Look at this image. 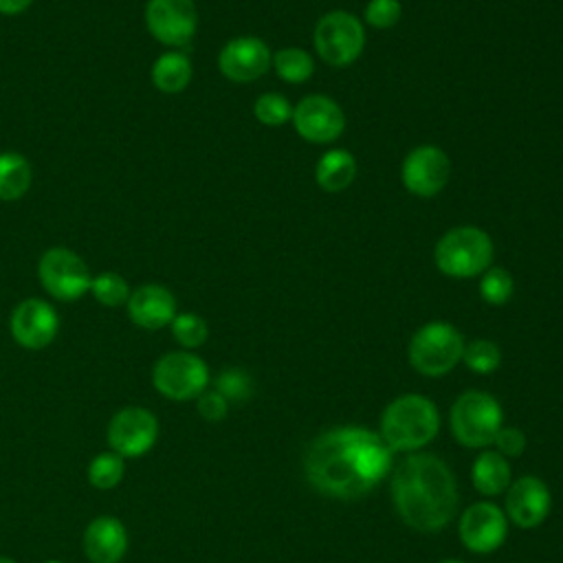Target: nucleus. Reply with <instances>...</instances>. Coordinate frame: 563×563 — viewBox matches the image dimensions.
Here are the masks:
<instances>
[{
  "label": "nucleus",
  "instance_id": "nucleus-11",
  "mask_svg": "<svg viewBox=\"0 0 563 563\" xmlns=\"http://www.w3.org/2000/svg\"><path fill=\"white\" fill-rule=\"evenodd\" d=\"M449 176L451 161L446 152L431 143L413 147L400 165V178L405 189L418 198H431L440 194L446 187Z\"/></svg>",
  "mask_w": 563,
  "mask_h": 563
},
{
  "label": "nucleus",
  "instance_id": "nucleus-29",
  "mask_svg": "<svg viewBox=\"0 0 563 563\" xmlns=\"http://www.w3.org/2000/svg\"><path fill=\"white\" fill-rule=\"evenodd\" d=\"M174 339L185 347V350H196L200 347L207 336H209V328L207 321L196 314V312H178L174 317V321L169 323Z\"/></svg>",
  "mask_w": 563,
  "mask_h": 563
},
{
  "label": "nucleus",
  "instance_id": "nucleus-6",
  "mask_svg": "<svg viewBox=\"0 0 563 563\" xmlns=\"http://www.w3.org/2000/svg\"><path fill=\"white\" fill-rule=\"evenodd\" d=\"M504 422V411L495 396L486 391H464L451 407L453 438L468 449H484L493 444Z\"/></svg>",
  "mask_w": 563,
  "mask_h": 563
},
{
  "label": "nucleus",
  "instance_id": "nucleus-30",
  "mask_svg": "<svg viewBox=\"0 0 563 563\" xmlns=\"http://www.w3.org/2000/svg\"><path fill=\"white\" fill-rule=\"evenodd\" d=\"M253 114L260 123L277 128L292 119V106L282 92H264L255 99Z\"/></svg>",
  "mask_w": 563,
  "mask_h": 563
},
{
  "label": "nucleus",
  "instance_id": "nucleus-27",
  "mask_svg": "<svg viewBox=\"0 0 563 563\" xmlns=\"http://www.w3.org/2000/svg\"><path fill=\"white\" fill-rule=\"evenodd\" d=\"M515 292L512 275L501 266H490L479 275V297L490 306H504Z\"/></svg>",
  "mask_w": 563,
  "mask_h": 563
},
{
  "label": "nucleus",
  "instance_id": "nucleus-33",
  "mask_svg": "<svg viewBox=\"0 0 563 563\" xmlns=\"http://www.w3.org/2000/svg\"><path fill=\"white\" fill-rule=\"evenodd\" d=\"M196 409L198 413L207 420V422H220L227 418L229 413V400L218 394L216 389H205L198 398H196Z\"/></svg>",
  "mask_w": 563,
  "mask_h": 563
},
{
  "label": "nucleus",
  "instance_id": "nucleus-1",
  "mask_svg": "<svg viewBox=\"0 0 563 563\" xmlns=\"http://www.w3.org/2000/svg\"><path fill=\"white\" fill-rule=\"evenodd\" d=\"M391 499L400 519L420 530H442L457 510V482L451 468L431 453H411L391 471Z\"/></svg>",
  "mask_w": 563,
  "mask_h": 563
},
{
  "label": "nucleus",
  "instance_id": "nucleus-24",
  "mask_svg": "<svg viewBox=\"0 0 563 563\" xmlns=\"http://www.w3.org/2000/svg\"><path fill=\"white\" fill-rule=\"evenodd\" d=\"M277 77L286 84H303L314 73V62L308 51L299 46H286L273 53V64Z\"/></svg>",
  "mask_w": 563,
  "mask_h": 563
},
{
  "label": "nucleus",
  "instance_id": "nucleus-38",
  "mask_svg": "<svg viewBox=\"0 0 563 563\" xmlns=\"http://www.w3.org/2000/svg\"><path fill=\"white\" fill-rule=\"evenodd\" d=\"M44 563H62V561H44Z\"/></svg>",
  "mask_w": 563,
  "mask_h": 563
},
{
  "label": "nucleus",
  "instance_id": "nucleus-32",
  "mask_svg": "<svg viewBox=\"0 0 563 563\" xmlns=\"http://www.w3.org/2000/svg\"><path fill=\"white\" fill-rule=\"evenodd\" d=\"M402 15L400 0H369L365 7V22L374 29H391Z\"/></svg>",
  "mask_w": 563,
  "mask_h": 563
},
{
  "label": "nucleus",
  "instance_id": "nucleus-19",
  "mask_svg": "<svg viewBox=\"0 0 563 563\" xmlns=\"http://www.w3.org/2000/svg\"><path fill=\"white\" fill-rule=\"evenodd\" d=\"M81 545L90 563H121L128 552V530L121 519L101 515L86 526Z\"/></svg>",
  "mask_w": 563,
  "mask_h": 563
},
{
  "label": "nucleus",
  "instance_id": "nucleus-8",
  "mask_svg": "<svg viewBox=\"0 0 563 563\" xmlns=\"http://www.w3.org/2000/svg\"><path fill=\"white\" fill-rule=\"evenodd\" d=\"M152 385L169 400H194L209 387V367L189 350L167 352L152 367Z\"/></svg>",
  "mask_w": 563,
  "mask_h": 563
},
{
  "label": "nucleus",
  "instance_id": "nucleus-25",
  "mask_svg": "<svg viewBox=\"0 0 563 563\" xmlns=\"http://www.w3.org/2000/svg\"><path fill=\"white\" fill-rule=\"evenodd\" d=\"M88 482L99 490L114 488L125 475V460L114 451L97 453L88 464Z\"/></svg>",
  "mask_w": 563,
  "mask_h": 563
},
{
  "label": "nucleus",
  "instance_id": "nucleus-35",
  "mask_svg": "<svg viewBox=\"0 0 563 563\" xmlns=\"http://www.w3.org/2000/svg\"><path fill=\"white\" fill-rule=\"evenodd\" d=\"M33 0H0V13L2 15H18L31 7Z\"/></svg>",
  "mask_w": 563,
  "mask_h": 563
},
{
  "label": "nucleus",
  "instance_id": "nucleus-4",
  "mask_svg": "<svg viewBox=\"0 0 563 563\" xmlns=\"http://www.w3.org/2000/svg\"><path fill=\"white\" fill-rule=\"evenodd\" d=\"M495 246L490 235L479 227H453L440 235L433 249L435 266L453 279H471L490 268Z\"/></svg>",
  "mask_w": 563,
  "mask_h": 563
},
{
  "label": "nucleus",
  "instance_id": "nucleus-36",
  "mask_svg": "<svg viewBox=\"0 0 563 563\" xmlns=\"http://www.w3.org/2000/svg\"><path fill=\"white\" fill-rule=\"evenodd\" d=\"M0 563H18V561L11 556H0Z\"/></svg>",
  "mask_w": 563,
  "mask_h": 563
},
{
  "label": "nucleus",
  "instance_id": "nucleus-28",
  "mask_svg": "<svg viewBox=\"0 0 563 563\" xmlns=\"http://www.w3.org/2000/svg\"><path fill=\"white\" fill-rule=\"evenodd\" d=\"M90 292H92V297H95L99 303H103V306H108V308H119V306L128 303V299H130L128 282H125L121 275L112 273V271L92 277V282H90Z\"/></svg>",
  "mask_w": 563,
  "mask_h": 563
},
{
  "label": "nucleus",
  "instance_id": "nucleus-12",
  "mask_svg": "<svg viewBox=\"0 0 563 563\" xmlns=\"http://www.w3.org/2000/svg\"><path fill=\"white\" fill-rule=\"evenodd\" d=\"M295 132L308 143H332L345 130L341 106L325 95H308L292 108Z\"/></svg>",
  "mask_w": 563,
  "mask_h": 563
},
{
  "label": "nucleus",
  "instance_id": "nucleus-10",
  "mask_svg": "<svg viewBox=\"0 0 563 563\" xmlns=\"http://www.w3.org/2000/svg\"><path fill=\"white\" fill-rule=\"evenodd\" d=\"M158 418L145 407L119 409L106 429L110 451L125 457L145 455L158 440Z\"/></svg>",
  "mask_w": 563,
  "mask_h": 563
},
{
  "label": "nucleus",
  "instance_id": "nucleus-5",
  "mask_svg": "<svg viewBox=\"0 0 563 563\" xmlns=\"http://www.w3.org/2000/svg\"><path fill=\"white\" fill-rule=\"evenodd\" d=\"M464 339L460 330L446 321H429L420 325L407 347L411 367L422 376H444L460 361L464 352Z\"/></svg>",
  "mask_w": 563,
  "mask_h": 563
},
{
  "label": "nucleus",
  "instance_id": "nucleus-18",
  "mask_svg": "<svg viewBox=\"0 0 563 563\" xmlns=\"http://www.w3.org/2000/svg\"><path fill=\"white\" fill-rule=\"evenodd\" d=\"M128 314L134 325L145 330H158L174 321L176 297L161 284H143L130 292Z\"/></svg>",
  "mask_w": 563,
  "mask_h": 563
},
{
  "label": "nucleus",
  "instance_id": "nucleus-16",
  "mask_svg": "<svg viewBox=\"0 0 563 563\" xmlns=\"http://www.w3.org/2000/svg\"><path fill=\"white\" fill-rule=\"evenodd\" d=\"M11 336L26 350H42L57 336L59 317L44 299H24L11 312Z\"/></svg>",
  "mask_w": 563,
  "mask_h": 563
},
{
  "label": "nucleus",
  "instance_id": "nucleus-7",
  "mask_svg": "<svg viewBox=\"0 0 563 563\" xmlns=\"http://www.w3.org/2000/svg\"><path fill=\"white\" fill-rule=\"evenodd\" d=\"M312 42L325 64L343 68L354 64L363 53L365 29L354 13L330 11L317 20Z\"/></svg>",
  "mask_w": 563,
  "mask_h": 563
},
{
  "label": "nucleus",
  "instance_id": "nucleus-26",
  "mask_svg": "<svg viewBox=\"0 0 563 563\" xmlns=\"http://www.w3.org/2000/svg\"><path fill=\"white\" fill-rule=\"evenodd\" d=\"M462 361L475 374H493L501 363V350L490 339H473L464 345Z\"/></svg>",
  "mask_w": 563,
  "mask_h": 563
},
{
  "label": "nucleus",
  "instance_id": "nucleus-9",
  "mask_svg": "<svg viewBox=\"0 0 563 563\" xmlns=\"http://www.w3.org/2000/svg\"><path fill=\"white\" fill-rule=\"evenodd\" d=\"M37 275L48 295L59 301H75L90 290L92 275L88 264L70 249L53 246L37 264Z\"/></svg>",
  "mask_w": 563,
  "mask_h": 563
},
{
  "label": "nucleus",
  "instance_id": "nucleus-15",
  "mask_svg": "<svg viewBox=\"0 0 563 563\" xmlns=\"http://www.w3.org/2000/svg\"><path fill=\"white\" fill-rule=\"evenodd\" d=\"M273 64V55L268 44L255 35H240L229 40L220 55L218 68L220 73L235 84H251L260 79Z\"/></svg>",
  "mask_w": 563,
  "mask_h": 563
},
{
  "label": "nucleus",
  "instance_id": "nucleus-13",
  "mask_svg": "<svg viewBox=\"0 0 563 563\" xmlns=\"http://www.w3.org/2000/svg\"><path fill=\"white\" fill-rule=\"evenodd\" d=\"M145 24L161 44L180 48L196 35L198 11L194 0H147Z\"/></svg>",
  "mask_w": 563,
  "mask_h": 563
},
{
  "label": "nucleus",
  "instance_id": "nucleus-17",
  "mask_svg": "<svg viewBox=\"0 0 563 563\" xmlns=\"http://www.w3.org/2000/svg\"><path fill=\"white\" fill-rule=\"evenodd\" d=\"M550 490L543 479L534 475H523L508 486L506 493V515L519 528L539 526L550 512Z\"/></svg>",
  "mask_w": 563,
  "mask_h": 563
},
{
  "label": "nucleus",
  "instance_id": "nucleus-20",
  "mask_svg": "<svg viewBox=\"0 0 563 563\" xmlns=\"http://www.w3.org/2000/svg\"><path fill=\"white\" fill-rule=\"evenodd\" d=\"M356 178V158L343 150H328L319 156L314 167V180L323 191L336 194L347 189Z\"/></svg>",
  "mask_w": 563,
  "mask_h": 563
},
{
  "label": "nucleus",
  "instance_id": "nucleus-37",
  "mask_svg": "<svg viewBox=\"0 0 563 563\" xmlns=\"http://www.w3.org/2000/svg\"><path fill=\"white\" fill-rule=\"evenodd\" d=\"M440 563H464V561H460V559H446V561H440Z\"/></svg>",
  "mask_w": 563,
  "mask_h": 563
},
{
  "label": "nucleus",
  "instance_id": "nucleus-3",
  "mask_svg": "<svg viewBox=\"0 0 563 563\" xmlns=\"http://www.w3.org/2000/svg\"><path fill=\"white\" fill-rule=\"evenodd\" d=\"M438 429V407L420 394H402L394 398L380 416V438L391 451H418L435 438Z\"/></svg>",
  "mask_w": 563,
  "mask_h": 563
},
{
  "label": "nucleus",
  "instance_id": "nucleus-14",
  "mask_svg": "<svg viewBox=\"0 0 563 563\" xmlns=\"http://www.w3.org/2000/svg\"><path fill=\"white\" fill-rule=\"evenodd\" d=\"M457 532L466 550L475 554H488L506 541L508 519L497 504L477 501L462 512Z\"/></svg>",
  "mask_w": 563,
  "mask_h": 563
},
{
  "label": "nucleus",
  "instance_id": "nucleus-21",
  "mask_svg": "<svg viewBox=\"0 0 563 563\" xmlns=\"http://www.w3.org/2000/svg\"><path fill=\"white\" fill-rule=\"evenodd\" d=\"M471 479L477 493L486 497L501 495L510 486V464L497 451H484L475 457Z\"/></svg>",
  "mask_w": 563,
  "mask_h": 563
},
{
  "label": "nucleus",
  "instance_id": "nucleus-2",
  "mask_svg": "<svg viewBox=\"0 0 563 563\" xmlns=\"http://www.w3.org/2000/svg\"><path fill=\"white\" fill-rule=\"evenodd\" d=\"M365 431L363 427H336L310 442L303 455V471L319 493L336 499H356L374 488L363 477L358 462Z\"/></svg>",
  "mask_w": 563,
  "mask_h": 563
},
{
  "label": "nucleus",
  "instance_id": "nucleus-22",
  "mask_svg": "<svg viewBox=\"0 0 563 563\" xmlns=\"http://www.w3.org/2000/svg\"><path fill=\"white\" fill-rule=\"evenodd\" d=\"M191 62L180 51H167L156 57L152 66V84L167 95H176L185 90L191 81Z\"/></svg>",
  "mask_w": 563,
  "mask_h": 563
},
{
  "label": "nucleus",
  "instance_id": "nucleus-34",
  "mask_svg": "<svg viewBox=\"0 0 563 563\" xmlns=\"http://www.w3.org/2000/svg\"><path fill=\"white\" fill-rule=\"evenodd\" d=\"M493 444L497 446V453H501L504 457H517L526 449V435L515 427H501Z\"/></svg>",
  "mask_w": 563,
  "mask_h": 563
},
{
  "label": "nucleus",
  "instance_id": "nucleus-31",
  "mask_svg": "<svg viewBox=\"0 0 563 563\" xmlns=\"http://www.w3.org/2000/svg\"><path fill=\"white\" fill-rule=\"evenodd\" d=\"M213 385H216V391L222 394L229 402H244L253 394V380H251L249 372H244L240 367L222 369L216 376Z\"/></svg>",
  "mask_w": 563,
  "mask_h": 563
},
{
  "label": "nucleus",
  "instance_id": "nucleus-23",
  "mask_svg": "<svg viewBox=\"0 0 563 563\" xmlns=\"http://www.w3.org/2000/svg\"><path fill=\"white\" fill-rule=\"evenodd\" d=\"M33 180L29 161L18 152H0V200L11 202L22 198Z\"/></svg>",
  "mask_w": 563,
  "mask_h": 563
}]
</instances>
